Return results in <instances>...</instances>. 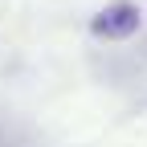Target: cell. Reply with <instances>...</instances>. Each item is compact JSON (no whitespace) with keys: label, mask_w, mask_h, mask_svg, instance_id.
I'll return each mask as SVG.
<instances>
[{"label":"cell","mask_w":147,"mask_h":147,"mask_svg":"<svg viewBox=\"0 0 147 147\" xmlns=\"http://www.w3.org/2000/svg\"><path fill=\"white\" fill-rule=\"evenodd\" d=\"M139 8L131 4V0H115V4H106L94 21H90V33L94 37H106V41H123V37H131L139 29Z\"/></svg>","instance_id":"obj_1"}]
</instances>
